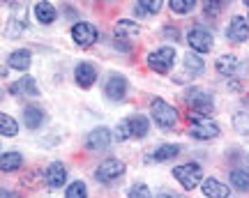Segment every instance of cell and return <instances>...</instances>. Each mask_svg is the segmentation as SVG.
Here are the masks:
<instances>
[{
	"label": "cell",
	"instance_id": "obj_1",
	"mask_svg": "<svg viewBox=\"0 0 249 198\" xmlns=\"http://www.w3.org/2000/svg\"><path fill=\"white\" fill-rule=\"evenodd\" d=\"M182 99H185L187 108H189V113H187L189 125H192V122H201V120H210V116H213V111H214L213 92L192 85V88H187L185 90Z\"/></svg>",
	"mask_w": 249,
	"mask_h": 198
},
{
	"label": "cell",
	"instance_id": "obj_24",
	"mask_svg": "<svg viewBox=\"0 0 249 198\" xmlns=\"http://www.w3.org/2000/svg\"><path fill=\"white\" fill-rule=\"evenodd\" d=\"M35 16L42 26H51L55 18H58V9L51 2H37L35 5Z\"/></svg>",
	"mask_w": 249,
	"mask_h": 198
},
{
	"label": "cell",
	"instance_id": "obj_8",
	"mask_svg": "<svg viewBox=\"0 0 249 198\" xmlns=\"http://www.w3.org/2000/svg\"><path fill=\"white\" fill-rule=\"evenodd\" d=\"M113 132L108 129V127H95L92 132L88 134V138H86V148H88L90 152H102V150H108V145H111V141H113Z\"/></svg>",
	"mask_w": 249,
	"mask_h": 198
},
{
	"label": "cell",
	"instance_id": "obj_34",
	"mask_svg": "<svg viewBox=\"0 0 249 198\" xmlns=\"http://www.w3.org/2000/svg\"><path fill=\"white\" fill-rule=\"evenodd\" d=\"M222 9H224V2H222V0H208V2L203 5L205 16H210V18H217L219 14H222Z\"/></svg>",
	"mask_w": 249,
	"mask_h": 198
},
{
	"label": "cell",
	"instance_id": "obj_20",
	"mask_svg": "<svg viewBox=\"0 0 249 198\" xmlns=\"http://www.w3.org/2000/svg\"><path fill=\"white\" fill-rule=\"evenodd\" d=\"M180 150H182V148H180L178 143H164V145H160L157 150H152L148 159H150V162H157V164L171 162V159H176L180 154Z\"/></svg>",
	"mask_w": 249,
	"mask_h": 198
},
{
	"label": "cell",
	"instance_id": "obj_31",
	"mask_svg": "<svg viewBox=\"0 0 249 198\" xmlns=\"http://www.w3.org/2000/svg\"><path fill=\"white\" fill-rule=\"evenodd\" d=\"M194 0H169V9L173 14H189V12H194Z\"/></svg>",
	"mask_w": 249,
	"mask_h": 198
},
{
	"label": "cell",
	"instance_id": "obj_30",
	"mask_svg": "<svg viewBox=\"0 0 249 198\" xmlns=\"http://www.w3.org/2000/svg\"><path fill=\"white\" fill-rule=\"evenodd\" d=\"M231 122H233V129H235L238 134H242V136H247L249 138V113H245V111L235 113Z\"/></svg>",
	"mask_w": 249,
	"mask_h": 198
},
{
	"label": "cell",
	"instance_id": "obj_4",
	"mask_svg": "<svg viewBox=\"0 0 249 198\" xmlns=\"http://www.w3.org/2000/svg\"><path fill=\"white\" fill-rule=\"evenodd\" d=\"M173 178L182 184V189L192 191L196 189L201 182L205 180L203 178V168H201V164L198 162H187V164H180L173 168Z\"/></svg>",
	"mask_w": 249,
	"mask_h": 198
},
{
	"label": "cell",
	"instance_id": "obj_15",
	"mask_svg": "<svg viewBox=\"0 0 249 198\" xmlns=\"http://www.w3.org/2000/svg\"><path fill=\"white\" fill-rule=\"evenodd\" d=\"M9 95H28V97H39V85H37L35 76H21L17 83L9 85Z\"/></svg>",
	"mask_w": 249,
	"mask_h": 198
},
{
	"label": "cell",
	"instance_id": "obj_9",
	"mask_svg": "<svg viewBox=\"0 0 249 198\" xmlns=\"http://www.w3.org/2000/svg\"><path fill=\"white\" fill-rule=\"evenodd\" d=\"M127 88H129V83L123 74H108L107 83H104V95L111 101H123L127 97Z\"/></svg>",
	"mask_w": 249,
	"mask_h": 198
},
{
	"label": "cell",
	"instance_id": "obj_2",
	"mask_svg": "<svg viewBox=\"0 0 249 198\" xmlns=\"http://www.w3.org/2000/svg\"><path fill=\"white\" fill-rule=\"evenodd\" d=\"M150 117L155 120V125L160 127V129L169 132V129H176V127H178L180 113L173 104L164 101L161 97H155L150 101Z\"/></svg>",
	"mask_w": 249,
	"mask_h": 198
},
{
	"label": "cell",
	"instance_id": "obj_3",
	"mask_svg": "<svg viewBox=\"0 0 249 198\" xmlns=\"http://www.w3.org/2000/svg\"><path fill=\"white\" fill-rule=\"evenodd\" d=\"M176 58H178V53H176L173 46H160V49H155L145 55V65L157 74H169L176 65Z\"/></svg>",
	"mask_w": 249,
	"mask_h": 198
},
{
	"label": "cell",
	"instance_id": "obj_26",
	"mask_svg": "<svg viewBox=\"0 0 249 198\" xmlns=\"http://www.w3.org/2000/svg\"><path fill=\"white\" fill-rule=\"evenodd\" d=\"M129 125H132L134 138H145L148 132H150V122H148V117L141 116V113H136V116L129 117Z\"/></svg>",
	"mask_w": 249,
	"mask_h": 198
},
{
	"label": "cell",
	"instance_id": "obj_10",
	"mask_svg": "<svg viewBox=\"0 0 249 198\" xmlns=\"http://www.w3.org/2000/svg\"><path fill=\"white\" fill-rule=\"evenodd\" d=\"M44 182L49 189H62L67 184V166L62 162H51L44 171Z\"/></svg>",
	"mask_w": 249,
	"mask_h": 198
},
{
	"label": "cell",
	"instance_id": "obj_6",
	"mask_svg": "<svg viewBox=\"0 0 249 198\" xmlns=\"http://www.w3.org/2000/svg\"><path fill=\"white\" fill-rule=\"evenodd\" d=\"M123 175H124V162L111 157V159H104V162L97 166L95 180H97L99 184H113V182H118Z\"/></svg>",
	"mask_w": 249,
	"mask_h": 198
},
{
	"label": "cell",
	"instance_id": "obj_11",
	"mask_svg": "<svg viewBox=\"0 0 249 198\" xmlns=\"http://www.w3.org/2000/svg\"><path fill=\"white\" fill-rule=\"evenodd\" d=\"M187 134L196 141H213L222 134V129H219V125H214L213 120H201V122H192Z\"/></svg>",
	"mask_w": 249,
	"mask_h": 198
},
{
	"label": "cell",
	"instance_id": "obj_25",
	"mask_svg": "<svg viewBox=\"0 0 249 198\" xmlns=\"http://www.w3.org/2000/svg\"><path fill=\"white\" fill-rule=\"evenodd\" d=\"M229 180H231V187L235 191H240V194L249 191V171L247 168H233V171L229 173Z\"/></svg>",
	"mask_w": 249,
	"mask_h": 198
},
{
	"label": "cell",
	"instance_id": "obj_14",
	"mask_svg": "<svg viewBox=\"0 0 249 198\" xmlns=\"http://www.w3.org/2000/svg\"><path fill=\"white\" fill-rule=\"evenodd\" d=\"M201 194L205 198H229L231 196V187L224 184L222 180H217V178H205L201 182Z\"/></svg>",
	"mask_w": 249,
	"mask_h": 198
},
{
	"label": "cell",
	"instance_id": "obj_32",
	"mask_svg": "<svg viewBox=\"0 0 249 198\" xmlns=\"http://www.w3.org/2000/svg\"><path fill=\"white\" fill-rule=\"evenodd\" d=\"M129 138H134L132 125H129V117H124V120H120L118 127H116V141L118 143H123V141H129Z\"/></svg>",
	"mask_w": 249,
	"mask_h": 198
},
{
	"label": "cell",
	"instance_id": "obj_29",
	"mask_svg": "<svg viewBox=\"0 0 249 198\" xmlns=\"http://www.w3.org/2000/svg\"><path fill=\"white\" fill-rule=\"evenodd\" d=\"M65 198H88V187L83 180H74L65 187Z\"/></svg>",
	"mask_w": 249,
	"mask_h": 198
},
{
	"label": "cell",
	"instance_id": "obj_40",
	"mask_svg": "<svg viewBox=\"0 0 249 198\" xmlns=\"http://www.w3.org/2000/svg\"><path fill=\"white\" fill-rule=\"evenodd\" d=\"M245 7L249 9V0H245ZM247 21H249V12H247Z\"/></svg>",
	"mask_w": 249,
	"mask_h": 198
},
{
	"label": "cell",
	"instance_id": "obj_23",
	"mask_svg": "<svg viewBox=\"0 0 249 198\" xmlns=\"http://www.w3.org/2000/svg\"><path fill=\"white\" fill-rule=\"evenodd\" d=\"M21 166H23V154L21 152H17V150L2 152V157H0V171L2 173H14Z\"/></svg>",
	"mask_w": 249,
	"mask_h": 198
},
{
	"label": "cell",
	"instance_id": "obj_36",
	"mask_svg": "<svg viewBox=\"0 0 249 198\" xmlns=\"http://www.w3.org/2000/svg\"><path fill=\"white\" fill-rule=\"evenodd\" d=\"M113 49L123 51V53H129V51H132V44H129V42H123V39H116V37H113Z\"/></svg>",
	"mask_w": 249,
	"mask_h": 198
},
{
	"label": "cell",
	"instance_id": "obj_28",
	"mask_svg": "<svg viewBox=\"0 0 249 198\" xmlns=\"http://www.w3.org/2000/svg\"><path fill=\"white\" fill-rule=\"evenodd\" d=\"M0 134L5 138H12L18 134V122L9 113H0Z\"/></svg>",
	"mask_w": 249,
	"mask_h": 198
},
{
	"label": "cell",
	"instance_id": "obj_22",
	"mask_svg": "<svg viewBox=\"0 0 249 198\" xmlns=\"http://www.w3.org/2000/svg\"><path fill=\"white\" fill-rule=\"evenodd\" d=\"M23 125H26L30 132L39 129V127L44 125V108L26 106V108H23Z\"/></svg>",
	"mask_w": 249,
	"mask_h": 198
},
{
	"label": "cell",
	"instance_id": "obj_16",
	"mask_svg": "<svg viewBox=\"0 0 249 198\" xmlns=\"http://www.w3.org/2000/svg\"><path fill=\"white\" fill-rule=\"evenodd\" d=\"M141 33V28L136 21H129V18H118L116 28H113V35L116 39H123V42H129L132 44V39H136Z\"/></svg>",
	"mask_w": 249,
	"mask_h": 198
},
{
	"label": "cell",
	"instance_id": "obj_33",
	"mask_svg": "<svg viewBox=\"0 0 249 198\" xmlns=\"http://www.w3.org/2000/svg\"><path fill=\"white\" fill-rule=\"evenodd\" d=\"M129 198H152V191L148 184H143V182H134L132 187H129Z\"/></svg>",
	"mask_w": 249,
	"mask_h": 198
},
{
	"label": "cell",
	"instance_id": "obj_37",
	"mask_svg": "<svg viewBox=\"0 0 249 198\" xmlns=\"http://www.w3.org/2000/svg\"><path fill=\"white\" fill-rule=\"evenodd\" d=\"M226 85H229V90H233V92H240L242 90L240 81H235V76H233V79H229V81H226Z\"/></svg>",
	"mask_w": 249,
	"mask_h": 198
},
{
	"label": "cell",
	"instance_id": "obj_13",
	"mask_svg": "<svg viewBox=\"0 0 249 198\" xmlns=\"http://www.w3.org/2000/svg\"><path fill=\"white\" fill-rule=\"evenodd\" d=\"M74 81H76V85H79V88H83V90L92 88V85H95V81H97V69H95V65L79 63L76 67H74Z\"/></svg>",
	"mask_w": 249,
	"mask_h": 198
},
{
	"label": "cell",
	"instance_id": "obj_7",
	"mask_svg": "<svg viewBox=\"0 0 249 198\" xmlns=\"http://www.w3.org/2000/svg\"><path fill=\"white\" fill-rule=\"evenodd\" d=\"M74 44L81 46V49H90L99 39V30L95 23H88V21H76L70 30Z\"/></svg>",
	"mask_w": 249,
	"mask_h": 198
},
{
	"label": "cell",
	"instance_id": "obj_5",
	"mask_svg": "<svg viewBox=\"0 0 249 198\" xmlns=\"http://www.w3.org/2000/svg\"><path fill=\"white\" fill-rule=\"evenodd\" d=\"M187 44H189V49L194 53H208L214 46V37L210 33V28L196 23V26H192L187 30Z\"/></svg>",
	"mask_w": 249,
	"mask_h": 198
},
{
	"label": "cell",
	"instance_id": "obj_19",
	"mask_svg": "<svg viewBox=\"0 0 249 198\" xmlns=\"http://www.w3.org/2000/svg\"><path fill=\"white\" fill-rule=\"evenodd\" d=\"M30 63H33V53L28 49H17V51H12L7 55V65L17 72H28Z\"/></svg>",
	"mask_w": 249,
	"mask_h": 198
},
{
	"label": "cell",
	"instance_id": "obj_18",
	"mask_svg": "<svg viewBox=\"0 0 249 198\" xmlns=\"http://www.w3.org/2000/svg\"><path fill=\"white\" fill-rule=\"evenodd\" d=\"M26 26H28V9L21 7V5H14V12H12L9 23H7V35L17 37Z\"/></svg>",
	"mask_w": 249,
	"mask_h": 198
},
{
	"label": "cell",
	"instance_id": "obj_38",
	"mask_svg": "<svg viewBox=\"0 0 249 198\" xmlns=\"http://www.w3.org/2000/svg\"><path fill=\"white\" fill-rule=\"evenodd\" d=\"M157 198H182L180 194H173V191H161V194H157Z\"/></svg>",
	"mask_w": 249,
	"mask_h": 198
},
{
	"label": "cell",
	"instance_id": "obj_21",
	"mask_svg": "<svg viewBox=\"0 0 249 198\" xmlns=\"http://www.w3.org/2000/svg\"><path fill=\"white\" fill-rule=\"evenodd\" d=\"M182 65H185L187 76H192V79H196V76H203V72H205V63H203V58H201L198 53H194V51H189V53L185 55V60H182Z\"/></svg>",
	"mask_w": 249,
	"mask_h": 198
},
{
	"label": "cell",
	"instance_id": "obj_27",
	"mask_svg": "<svg viewBox=\"0 0 249 198\" xmlns=\"http://www.w3.org/2000/svg\"><path fill=\"white\" fill-rule=\"evenodd\" d=\"M161 12V2L160 0H141L134 5V14L136 16H148V14H160Z\"/></svg>",
	"mask_w": 249,
	"mask_h": 198
},
{
	"label": "cell",
	"instance_id": "obj_17",
	"mask_svg": "<svg viewBox=\"0 0 249 198\" xmlns=\"http://www.w3.org/2000/svg\"><path fill=\"white\" fill-rule=\"evenodd\" d=\"M214 69H217V74H222V76H229V79H233V76H235V72L240 69V60H238V55L224 53V55H219V58H217Z\"/></svg>",
	"mask_w": 249,
	"mask_h": 198
},
{
	"label": "cell",
	"instance_id": "obj_39",
	"mask_svg": "<svg viewBox=\"0 0 249 198\" xmlns=\"http://www.w3.org/2000/svg\"><path fill=\"white\" fill-rule=\"evenodd\" d=\"M0 198H18L14 191H9V189H2L0 191Z\"/></svg>",
	"mask_w": 249,
	"mask_h": 198
},
{
	"label": "cell",
	"instance_id": "obj_35",
	"mask_svg": "<svg viewBox=\"0 0 249 198\" xmlns=\"http://www.w3.org/2000/svg\"><path fill=\"white\" fill-rule=\"evenodd\" d=\"M161 35L166 37V39H173V42H178L180 39V30L176 26H164L161 28Z\"/></svg>",
	"mask_w": 249,
	"mask_h": 198
},
{
	"label": "cell",
	"instance_id": "obj_12",
	"mask_svg": "<svg viewBox=\"0 0 249 198\" xmlns=\"http://www.w3.org/2000/svg\"><path fill=\"white\" fill-rule=\"evenodd\" d=\"M226 37L235 42V44H242L249 39V21L245 16H233L229 21V28H226Z\"/></svg>",
	"mask_w": 249,
	"mask_h": 198
}]
</instances>
